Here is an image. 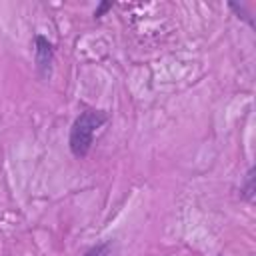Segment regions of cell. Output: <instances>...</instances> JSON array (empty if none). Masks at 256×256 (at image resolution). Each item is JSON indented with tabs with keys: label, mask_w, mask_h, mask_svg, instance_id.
<instances>
[{
	"label": "cell",
	"mask_w": 256,
	"mask_h": 256,
	"mask_svg": "<svg viewBox=\"0 0 256 256\" xmlns=\"http://www.w3.org/2000/svg\"><path fill=\"white\" fill-rule=\"evenodd\" d=\"M106 122H108L106 110L86 108L76 116V120L70 126V134H68V148H70L74 158H86L88 156V152L92 150V144H94V134Z\"/></svg>",
	"instance_id": "1"
},
{
	"label": "cell",
	"mask_w": 256,
	"mask_h": 256,
	"mask_svg": "<svg viewBox=\"0 0 256 256\" xmlns=\"http://www.w3.org/2000/svg\"><path fill=\"white\" fill-rule=\"evenodd\" d=\"M34 64H36L38 78L42 80L50 78L52 66H54V44L44 34L34 36Z\"/></svg>",
	"instance_id": "2"
},
{
	"label": "cell",
	"mask_w": 256,
	"mask_h": 256,
	"mask_svg": "<svg viewBox=\"0 0 256 256\" xmlns=\"http://www.w3.org/2000/svg\"><path fill=\"white\" fill-rule=\"evenodd\" d=\"M82 256H116V244L112 240L98 242V244L90 246Z\"/></svg>",
	"instance_id": "3"
},
{
	"label": "cell",
	"mask_w": 256,
	"mask_h": 256,
	"mask_svg": "<svg viewBox=\"0 0 256 256\" xmlns=\"http://www.w3.org/2000/svg\"><path fill=\"white\" fill-rule=\"evenodd\" d=\"M254 166H250L248 168V172H246V176H244V182H242V186H240V198L242 200H246V202H254Z\"/></svg>",
	"instance_id": "4"
},
{
	"label": "cell",
	"mask_w": 256,
	"mask_h": 256,
	"mask_svg": "<svg viewBox=\"0 0 256 256\" xmlns=\"http://www.w3.org/2000/svg\"><path fill=\"white\" fill-rule=\"evenodd\" d=\"M228 8L236 14V18H240V20H244L250 28H254V18H252V12L244 6V4H236V2H228Z\"/></svg>",
	"instance_id": "5"
},
{
	"label": "cell",
	"mask_w": 256,
	"mask_h": 256,
	"mask_svg": "<svg viewBox=\"0 0 256 256\" xmlns=\"http://www.w3.org/2000/svg\"><path fill=\"white\" fill-rule=\"evenodd\" d=\"M114 8V2H110V0H104V2H100L98 6H96V10H94V20H100L102 16H106L110 10Z\"/></svg>",
	"instance_id": "6"
}]
</instances>
